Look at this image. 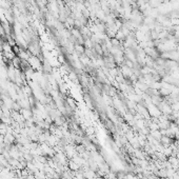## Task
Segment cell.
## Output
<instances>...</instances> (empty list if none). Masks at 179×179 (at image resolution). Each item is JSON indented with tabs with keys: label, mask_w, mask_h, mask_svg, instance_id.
Returning <instances> with one entry per match:
<instances>
[{
	"label": "cell",
	"mask_w": 179,
	"mask_h": 179,
	"mask_svg": "<svg viewBox=\"0 0 179 179\" xmlns=\"http://www.w3.org/2000/svg\"><path fill=\"white\" fill-rule=\"evenodd\" d=\"M124 57H125V59L131 60L132 62H134V63L137 62V59H136V51H135L134 49H125Z\"/></svg>",
	"instance_id": "obj_1"
},
{
	"label": "cell",
	"mask_w": 179,
	"mask_h": 179,
	"mask_svg": "<svg viewBox=\"0 0 179 179\" xmlns=\"http://www.w3.org/2000/svg\"><path fill=\"white\" fill-rule=\"evenodd\" d=\"M74 52L77 54L78 56H80V55H83L84 54V52H85V48H84L82 44H78V43H76V44H74Z\"/></svg>",
	"instance_id": "obj_2"
},
{
	"label": "cell",
	"mask_w": 179,
	"mask_h": 179,
	"mask_svg": "<svg viewBox=\"0 0 179 179\" xmlns=\"http://www.w3.org/2000/svg\"><path fill=\"white\" fill-rule=\"evenodd\" d=\"M83 46H84L85 49L92 50V49H94V42H93L92 40H91V38H85V39H84Z\"/></svg>",
	"instance_id": "obj_3"
},
{
	"label": "cell",
	"mask_w": 179,
	"mask_h": 179,
	"mask_svg": "<svg viewBox=\"0 0 179 179\" xmlns=\"http://www.w3.org/2000/svg\"><path fill=\"white\" fill-rule=\"evenodd\" d=\"M115 38L117 39V40H119L120 42H123L125 40V38H126V37H125V35L124 34L122 33V32H121V31H118V32H117L116 33V35H115Z\"/></svg>",
	"instance_id": "obj_4"
},
{
	"label": "cell",
	"mask_w": 179,
	"mask_h": 179,
	"mask_svg": "<svg viewBox=\"0 0 179 179\" xmlns=\"http://www.w3.org/2000/svg\"><path fill=\"white\" fill-rule=\"evenodd\" d=\"M70 169L73 171H78L79 169H80V165H78L75 161H73V162L71 161V162H70Z\"/></svg>",
	"instance_id": "obj_5"
},
{
	"label": "cell",
	"mask_w": 179,
	"mask_h": 179,
	"mask_svg": "<svg viewBox=\"0 0 179 179\" xmlns=\"http://www.w3.org/2000/svg\"><path fill=\"white\" fill-rule=\"evenodd\" d=\"M171 107H172L173 112H178L179 113V101H176V102H174V103H172Z\"/></svg>",
	"instance_id": "obj_6"
}]
</instances>
